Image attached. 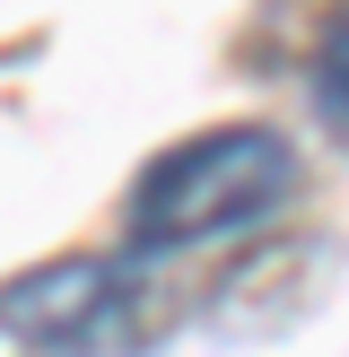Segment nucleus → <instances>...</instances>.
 Instances as JSON below:
<instances>
[{
    "label": "nucleus",
    "mask_w": 349,
    "mask_h": 357,
    "mask_svg": "<svg viewBox=\"0 0 349 357\" xmlns=\"http://www.w3.org/2000/svg\"><path fill=\"white\" fill-rule=\"evenodd\" d=\"M297 192V149L262 122H236V131H201L184 149H166L122 201V227H131V253H192V244H218L262 227L271 209H288Z\"/></svg>",
    "instance_id": "f03ea898"
},
{
    "label": "nucleus",
    "mask_w": 349,
    "mask_h": 357,
    "mask_svg": "<svg viewBox=\"0 0 349 357\" xmlns=\"http://www.w3.org/2000/svg\"><path fill=\"white\" fill-rule=\"evenodd\" d=\"M184 323L157 253H61L0 279V331L27 357H149Z\"/></svg>",
    "instance_id": "f257e3e1"
},
{
    "label": "nucleus",
    "mask_w": 349,
    "mask_h": 357,
    "mask_svg": "<svg viewBox=\"0 0 349 357\" xmlns=\"http://www.w3.org/2000/svg\"><path fill=\"white\" fill-rule=\"evenodd\" d=\"M314 114H323V131L349 149V26H332L323 52H314Z\"/></svg>",
    "instance_id": "7ed1b4c3"
}]
</instances>
